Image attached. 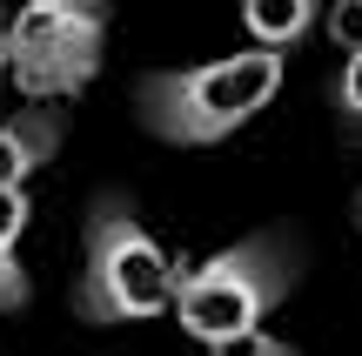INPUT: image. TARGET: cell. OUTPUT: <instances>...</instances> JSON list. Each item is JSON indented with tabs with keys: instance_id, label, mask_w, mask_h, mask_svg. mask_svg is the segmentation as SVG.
<instances>
[{
	"instance_id": "6da1fadb",
	"label": "cell",
	"mask_w": 362,
	"mask_h": 356,
	"mask_svg": "<svg viewBox=\"0 0 362 356\" xmlns=\"http://www.w3.org/2000/svg\"><path fill=\"white\" fill-rule=\"evenodd\" d=\"M275 94H282V47L255 40V47L202 61V67L141 74L134 108H141L148 134H161L175 148H208V142H228L242 121H255Z\"/></svg>"
},
{
	"instance_id": "7a4b0ae2",
	"label": "cell",
	"mask_w": 362,
	"mask_h": 356,
	"mask_svg": "<svg viewBox=\"0 0 362 356\" xmlns=\"http://www.w3.org/2000/svg\"><path fill=\"white\" fill-rule=\"evenodd\" d=\"M288 282H296V249L282 236H248L235 249H221L215 263L188 269L175 282L168 309H175V323L194 343H221V336H235V330L269 316L288 296Z\"/></svg>"
},
{
	"instance_id": "3957f363",
	"label": "cell",
	"mask_w": 362,
	"mask_h": 356,
	"mask_svg": "<svg viewBox=\"0 0 362 356\" xmlns=\"http://www.w3.org/2000/svg\"><path fill=\"white\" fill-rule=\"evenodd\" d=\"M175 263L128 215V202H101L88 222V269H81V316L88 323H141L175 303Z\"/></svg>"
},
{
	"instance_id": "277c9868",
	"label": "cell",
	"mask_w": 362,
	"mask_h": 356,
	"mask_svg": "<svg viewBox=\"0 0 362 356\" xmlns=\"http://www.w3.org/2000/svg\"><path fill=\"white\" fill-rule=\"evenodd\" d=\"M107 40V0H27L7 21V74L34 101H67L101 74Z\"/></svg>"
},
{
	"instance_id": "5b68a950",
	"label": "cell",
	"mask_w": 362,
	"mask_h": 356,
	"mask_svg": "<svg viewBox=\"0 0 362 356\" xmlns=\"http://www.w3.org/2000/svg\"><path fill=\"white\" fill-rule=\"evenodd\" d=\"M61 134H67L61 108H21V115H7L0 121V188H27V175L54 161Z\"/></svg>"
},
{
	"instance_id": "8992f818",
	"label": "cell",
	"mask_w": 362,
	"mask_h": 356,
	"mask_svg": "<svg viewBox=\"0 0 362 356\" xmlns=\"http://www.w3.org/2000/svg\"><path fill=\"white\" fill-rule=\"evenodd\" d=\"M242 27L262 47H296L315 27V0H242Z\"/></svg>"
},
{
	"instance_id": "52a82bcc",
	"label": "cell",
	"mask_w": 362,
	"mask_h": 356,
	"mask_svg": "<svg viewBox=\"0 0 362 356\" xmlns=\"http://www.w3.org/2000/svg\"><path fill=\"white\" fill-rule=\"evenodd\" d=\"M215 356H296L282 343V336H269L262 323H248V330H235V336H221V343H208Z\"/></svg>"
},
{
	"instance_id": "ba28073f",
	"label": "cell",
	"mask_w": 362,
	"mask_h": 356,
	"mask_svg": "<svg viewBox=\"0 0 362 356\" xmlns=\"http://www.w3.org/2000/svg\"><path fill=\"white\" fill-rule=\"evenodd\" d=\"M329 40H336L342 54L362 47V0H336V7H329Z\"/></svg>"
},
{
	"instance_id": "9c48e42d",
	"label": "cell",
	"mask_w": 362,
	"mask_h": 356,
	"mask_svg": "<svg viewBox=\"0 0 362 356\" xmlns=\"http://www.w3.org/2000/svg\"><path fill=\"white\" fill-rule=\"evenodd\" d=\"M27 296H34L27 269L13 263V249H0V309H27Z\"/></svg>"
},
{
	"instance_id": "30bf717a",
	"label": "cell",
	"mask_w": 362,
	"mask_h": 356,
	"mask_svg": "<svg viewBox=\"0 0 362 356\" xmlns=\"http://www.w3.org/2000/svg\"><path fill=\"white\" fill-rule=\"evenodd\" d=\"M27 229V188H0V249H13Z\"/></svg>"
},
{
	"instance_id": "8fae6325",
	"label": "cell",
	"mask_w": 362,
	"mask_h": 356,
	"mask_svg": "<svg viewBox=\"0 0 362 356\" xmlns=\"http://www.w3.org/2000/svg\"><path fill=\"white\" fill-rule=\"evenodd\" d=\"M336 101H342V115H356L362 121V47L342 61V81H336Z\"/></svg>"
},
{
	"instance_id": "7c38bea8",
	"label": "cell",
	"mask_w": 362,
	"mask_h": 356,
	"mask_svg": "<svg viewBox=\"0 0 362 356\" xmlns=\"http://www.w3.org/2000/svg\"><path fill=\"white\" fill-rule=\"evenodd\" d=\"M0 67H7V47H0Z\"/></svg>"
}]
</instances>
